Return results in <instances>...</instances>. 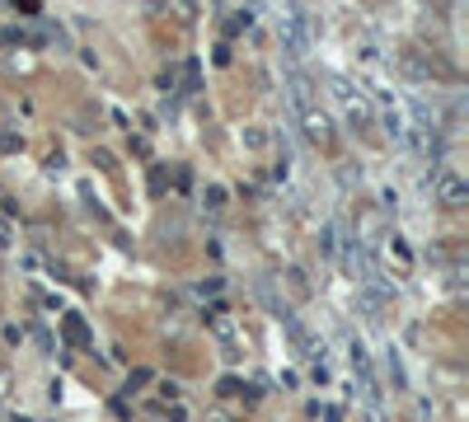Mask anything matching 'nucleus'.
Listing matches in <instances>:
<instances>
[{
	"instance_id": "f257e3e1",
	"label": "nucleus",
	"mask_w": 469,
	"mask_h": 422,
	"mask_svg": "<svg viewBox=\"0 0 469 422\" xmlns=\"http://www.w3.org/2000/svg\"><path fill=\"white\" fill-rule=\"evenodd\" d=\"M278 34H282V47L291 56H306L310 52V15L306 10H287L282 24H278Z\"/></svg>"
},
{
	"instance_id": "f03ea898",
	"label": "nucleus",
	"mask_w": 469,
	"mask_h": 422,
	"mask_svg": "<svg viewBox=\"0 0 469 422\" xmlns=\"http://www.w3.org/2000/svg\"><path fill=\"white\" fill-rule=\"evenodd\" d=\"M334 99L343 103V113H347V123H352V127H366V123L376 118L371 103H366V94H362V90H352L347 80H334Z\"/></svg>"
},
{
	"instance_id": "7ed1b4c3",
	"label": "nucleus",
	"mask_w": 469,
	"mask_h": 422,
	"mask_svg": "<svg viewBox=\"0 0 469 422\" xmlns=\"http://www.w3.org/2000/svg\"><path fill=\"white\" fill-rule=\"evenodd\" d=\"M300 127H306V141H315V146H328L334 141V132H328V118L310 103V108H300Z\"/></svg>"
},
{
	"instance_id": "20e7f679",
	"label": "nucleus",
	"mask_w": 469,
	"mask_h": 422,
	"mask_svg": "<svg viewBox=\"0 0 469 422\" xmlns=\"http://www.w3.org/2000/svg\"><path fill=\"white\" fill-rule=\"evenodd\" d=\"M464 197H469V188H464L455 174H441V179H436V202H441V207L455 211V207H464Z\"/></svg>"
},
{
	"instance_id": "39448f33",
	"label": "nucleus",
	"mask_w": 469,
	"mask_h": 422,
	"mask_svg": "<svg viewBox=\"0 0 469 422\" xmlns=\"http://www.w3.org/2000/svg\"><path fill=\"white\" fill-rule=\"evenodd\" d=\"M287 84H291V103H296V108H310V103H315V84L300 75V71H287Z\"/></svg>"
}]
</instances>
